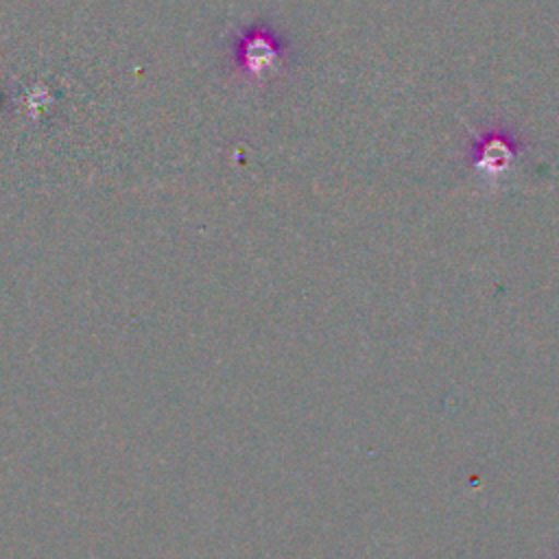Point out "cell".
I'll use <instances>...</instances> for the list:
<instances>
[{
  "mask_svg": "<svg viewBox=\"0 0 559 559\" xmlns=\"http://www.w3.org/2000/svg\"><path fill=\"white\" fill-rule=\"evenodd\" d=\"M515 155H518L515 138H511L504 131H487L474 142L469 153V164L478 173L498 175L504 168H509Z\"/></svg>",
  "mask_w": 559,
  "mask_h": 559,
  "instance_id": "cell-1",
  "label": "cell"
}]
</instances>
